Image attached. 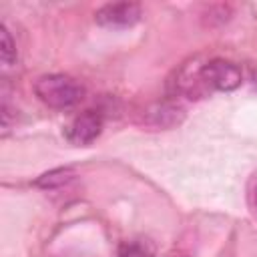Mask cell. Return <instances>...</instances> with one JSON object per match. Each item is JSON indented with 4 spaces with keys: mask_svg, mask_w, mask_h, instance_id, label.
I'll list each match as a JSON object with an SVG mask.
<instances>
[{
    "mask_svg": "<svg viewBox=\"0 0 257 257\" xmlns=\"http://www.w3.org/2000/svg\"><path fill=\"white\" fill-rule=\"evenodd\" d=\"M118 257H151V251L137 241H124L118 247Z\"/></svg>",
    "mask_w": 257,
    "mask_h": 257,
    "instance_id": "cell-7",
    "label": "cell"
},
{
    "mask_svg": "<svg viewBox=\"0 0 257 257\" xmlns=\"http://www.w3.org/2000/svg\"><path fill=\"white\" fill-rule=\"evenodd\" d=\"M253 205H255V209H257V189L253 191Z\"/></svg>",
    "mask_w": 257,
    "mask_h": 257,
    "instance_id": "cell-8",
    "label": "cell"
},
{
    "mask_svg": "<svg viewBox=\"0 0 257 257\" xmlns=\"http://www.w3.org/2000/svg\"><path fill=\"white\" fill-rule=\"evenodd\" d=\"M94 20L104 28H128L141 20V6L135 2L104 4L96 10Z\"/></svg>",
    "mask_w": 257,
    "mask_h": 257,
    "instance_id": "cell-3",
    "label": "cell"
},
{
    "mask_svg": "<svg viewBox=\"0 0 257 257\" xmlns=\"http://www.w3.org/2000/svg\"><path fill=\"white\" fill-rule=\"evenodd\" d=\"M36 96L52 108H70L84 96V86L66 74H44L34 82Z\"/></svg>",
    "mask_w": 257,
    "mask_h": 257,
    "instance_id": "cell-1",
    "label": "cell"
},
{
    "mask_svg": "<svg viewBox=\"0 0 257 257\" xmlns=\"http://www.w3.org/2000/svg\"><path fill=\"white\" fill-rule=\"evenodd\" d=\"M0 58L4 66H12L16 60V46L12 42V36L6 26H2V46H0Z\"/></svg>",
    "mask_w": 257,
    "mask_h": 257,
    "instance_id": "cell-6",
    "label": "cell"
},
{
    "mask_svg": "<svg viewBox=\"0 0 257 257\" xmlns=\"http://www.w3.org/2000/svg\"><path fill=\"white\" fill-rule=\"evenodd\" d=\"M72 179H74V171L70 167H62V169H52V171L40 175L34 185L40 189H56V187L70 183Z\"/></svg>",
    "mask_w": 257,
    "mask_h": 257,
    "instance_id": "cell-5",
    "label": "cell"
},
{
    "mask_svg": "<svg viewBox=\"0 0 257 257\" xmlns=\"http://www.w3.org/2000/svg\"><path fill=\"white\" fill-rule=\"evenodd\" d=\"M199 76H201V80L205 84H209V86H213L217 90H235L243 80L239 66L233 64V62L221 60V58L207 62L201 68Z\"/></svg>",
    "mask_w": 257,
    "mask_h": 257,
    "instance_id": "cell-2",
    "label": "cell"
},
{
    "mask_svg": "<svg viewBox=\"0 0 257 257\" xmlns=\"http://www.w3.org/2000/svg\"><path fill=\"white\" fill-rule=\"evenodd\" d=\"M102 131V116L96 110H84L74 116L72 122L64 128L68 143L72 145H90Z\"/></svg>",
    "mask_w": 257,
    "mask_h": 257,
    "instance_id": "cell-4",
    "label": "cell"
}]
</instances>
